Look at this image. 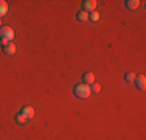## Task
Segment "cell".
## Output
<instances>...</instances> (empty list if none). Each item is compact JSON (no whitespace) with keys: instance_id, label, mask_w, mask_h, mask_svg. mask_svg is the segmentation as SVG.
I'll return each mask as SVG.
<instances>
[{"instance_id":"obj_1","label":"cell","mask_w":146,"mask_h":140,"mask_svg":"<svg viewBox=\"0 0 146 140\" xmlns=\"http://www.w3.org/2000/svg\"><path fill=\"white\" fill-rule=\"evenodd\" d=\"M73 93L78 98H89L90 93H92V90H90V86L81 83V84H76V86L73 87Z\"/></svg>"},{"instance_id":"obj_2","label":"cell","mask_w":146,"mask_h":140,"mask_svg":"<svg viewBox=\"0 0 146 140\" xmlns=\"http://www.w3.org/2000/svg\"><path fill=\"white\" fill-rule=\"evenodd\" d=\"M14 30L11 27H0V42H13Z\"/></svg>"},{"instance_id":"obj_3","label":"cell","mask_w":146,"mask_h":140,"mask_svg":"<svg viewBox=\"0 0 146 140\" xmlns=\"http://www.w3.org/2000/svg\"><path fill=\"white\" fill-rule=\"evenodd\" d=\"M95 8H96V0H84V2H82V11L93 13Z\"/></svg>"},{"instance_id":"obj_4","label":"cell","mask_w":146,"mask_h":140,"mask_svg":"<svg viewBox=\"0 0 146 140\" xmlns=\"http://www.w3.org/2000/svg\"><path fill=\"white\" fill-rule=\"evenodd\" d=\"M20 114H22L27 120H31V118L34 117V109L31 106H23L22 111H20Z\"/></svg>"},{"instance_id":"obj_5","label":"cell","mask_w":146,"mask_h":140,"mask_svg":"<svg viewBox=\"0 0 146 140\" xmlns=\"http://www.w3.org/2000/svg\"><path fill=\"white\" fill-rule=\"evenodd\" d=\"M134 79H135V84H137L138 89L145 90V87H146V76L145 75H137Z\"/></svg>"},{"instance_id":"obj_6","label":"cell","mask_w":146,"mask_h":140,"mask_svg":"<svg viewBox=\"0 0 146 140\" xmlns=\"http://www.w3.org/2000/svg\"><path fill=\"white\" fill-rule=\"evenodd\" d=\"M82 81H84V84L90 86V84L95 83V75H93L92 72H86L84 75H82Z\"/></svg>"},{"instance_id":"obj_7","label":"cell","mask_w":146,"mask_h":140,"mask_svg":"<svg viewBox=\"0 0 146 140\" xmlns=\"http://www.w3.org/2000/svg\"><path fill=\"white\" fill-rule=\"evenodd\" d=\"M3 51H5L6 55H14V53H16V45H14V42H8V44L3 45Z\"/></svg>"},{"instance_id":"obj_8","label":"cell","mask_w":146,"mask_h":140,"mask_svg":"<svg viewBox=\"0 0 146 140\" xmlns=\"http://www.w3.org/2000/svg\"><path fill=\"white\" fill-rule=\"evenodd\" d=\"M141 2H138V0H127L126 2V8L127 9H137L138 6H140Z\"/></svg>"},{"instance_id":"obj_9","label":"cell","mask_w":146,"mask_h":140,"mask_svg":"<svg viewBox=\"0 0 146 140\" xmlns=\"http://www.w3.org/2000/svg\"><path fill=\"white\" fill-rule=\"evenodd\" d=\"M6 13H8V3H6L5 0H0V19H2Z\"/></svg>"},{"instance_id":"obj_10","label":"cell","mask_w":146,"mask_h":140,"mask_svg":"<svg viewBox=\"0 0 146 140\" xmlns=\"http://www.w3.org/2000/svg\"><path fill=\"white\" fill-rule=\"evenodd\" d=\"M14 120H16V123H17V125H25L27 121H28V120H27V118L23 117L22 114H20V112H19V114H17L16 117H14Z\"/></svg>"},{"instance_id":"obj_11","label":"cell","mask_w":146,"mask_h":140,"mask_svg":"<svg viewBox=\"0 0 146 140\" xmlns=\"http://www.w3.org/2000/svg\"><path fill=\"white\" fill-rule=\"evenodd\" d=\"M76 17H78V20L84 22V20H87V19H89V13H86V11H79L78 14H76Z\"/></svg>"},{"instance_id":"obj_12","label":"cell","mask_w":146,"mask_h":140,"mask_svg":"<svg viewBox=\"0 0 146 140\" xmlns=\"http://www.w3.org/2000/svg\"><path fill=\"white\" fill-rule=\"evenodd\" d=\"M89 19L90 20H93V22H96V20L100 19V14L96 13V11H93V13H90V16H89Z\"/></svg>"},{"instance_id":"obj_13","label":"cell","mask_w":146,"mask_h":140,"mask_svg":"<svg viewBox=\"0 0 146 140\" xmlns=\"http://www.w3.org/2000/svg\"><path fill=\"white\" fill-rule=\"evenodd\" d=\"M90 90H92V92H96V93H98L100 90H101V86H100V84H96V83H93L92 87H90Z\"/></svg>"},{"instance_id":"obj_14","label":"cell","mask_w":146,"mask_h":140,"mask_svg":"<svg viewBox=\"0 0 146 140\" xmlns=\"http://www.w3.org/2000/svg\"><path fill=\"white\" fill-rule=\"evenodd\" d=\"M134 78H135V75H134V73H132V72H127L126 73V76H124V79H126V81H134Z\"/></svg>"},{"instance_id":"obj_15","label":"cell","mask_w":146,"mask_h":140,"mask_svg":"<svg viewBox=\"0 0 146 140\" xmlns=\"http://www.w3.org/2000/svg\"><path fill=\"white\" fill-rule=\"evenodd\" d=\"M0 27H2V19H0Z\"/></svg>"}]
</instances>
